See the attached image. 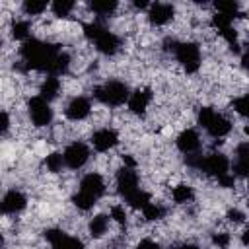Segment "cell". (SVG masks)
Masks as SVG:
<instances>
[{
  "label": "cell",
  "instance_id": "7c38bea8",
  "mask_svg": "<svg viewBox=\"0 0 249 249\" xmlns=\"http://www.w3.org/2000/svg\"><path fill=\"white\" fill-rule=\"evenodd\" d=\"M89 111H91V103H89L88 97H82V95L74 97L66 105V117L70 121H82V119H86L89 115Z\"/></svg>",
  "mask_w": 249,
  "mask_h": 249
},
{
  "label": "cell",
  "instance_id": "ac0fdd59",
  "mask_svg": "<svg viewBox=\"0 0 249 249\" xmlns=\"http://www.w3.org/2000/svg\"><path fill=\"white\" fill-rule=\"evenodd\" d=\"M233 173L239 177H249V142H241L235 148Z\"/></svg>",
  "mask_w": 249,
  "mask_h": 249
},
{
  "label": "cell",
  "instance_id": "f35d334b",
  "mask_svg": "<svg viewBox=\"0 0 249 249\" xmlns=\"http://www.w3.org/2000/svg\"><path fill=\"white\" fill-rule=\"evenodd\" d=\"M123 161H124V167H132V169H134V165H136V161H134L130 156H124Z\"/></svg>",
  "mask_w": 249,
  "mask_h": 249
},
{
  "label": "cell",
  "instance_id": "d590c367",
  "mask_svg": "<svg viewBox=\"0 0 249 249\" xmlns=\"http://www.w3.org/2000/svg\"><path fill=\"white\" fill-rule=\"evenodd\" d=\"M233 181H235V179H233V175H226V177H222V179H220L218 183H220L222 187L230 189V187H233Z\"/></svg>",
  "mask_w": 249,
  "mask_h": 249
},
{
  "label": "cell",
  "instance_id": "4dcf8cb0",
  "mask_svg": "<svg viewBox=\"0 0 249 249\" xmlns=\"http://www.w3.org/2000/svg\"><path fill=\"white\" fill-rule=\"evenodd\" d=\"M233 109H235L239 115L249 117V95H243V97L233 99Z\"/></svg>",
  "mask_w": 249,
  "mask_h": 249
},
{
  "label": "cell",
  "instance_id": "8d00e7d4",
  "mask_svg": "<svg viewBox=\"0 0 249 249\" xmlns=\"http://www.w3.org/2000/svg\"><path fill=\"white\" fill-rule=\"evenodd\" d=\"M241 66H243V70L249 74V49L241 54Z\"/></svg>",
  "mask_w": 249,
  "mask_h": 249
},
{
  "label": "cell",
  "instance_id": "836d02e7",
  "mask_svg": "<svg viewBox=\"0 0 249 249\" xmlns=\"http://www.w3.org/2000/svg\"><path fill=\"white\" fill-rule=\"evenodd\" d=\"M228 218H230L231 222H243V218H245V214H243L241 210H237V208H231V210L228 212Z\"/></svg>",
  "mask_w": 249,
  "mask_h": 249
},
{
  "label": "cell",
  "instance_id": "9a60e30c",
  "mask_svg": "<svg viewBox=\"0 0 249 249\" xmlns=\"http://www.w3.org/2000/svg\"><path fill=\"white\" fill-rule=\"evenodd\" d=\"M150 99H152V91H150L148 88L132 91V93H130V97H128V101H126V103H128L130 113H134V115H144V111L148 109Z\"/></svg>",
  "mask_w": 249,
  "mask_h": 249
},
{
  "label": "cell",
  "instance_id": "60d3db41",
  "mask_svg": "<svg viewBox=\"0 0 249 249\" xmlns=\"http://www.w3.org/2000/svg\"><path fill=\"white\" fill-rule=\"evenodd\" d=\"M175 249H198V247L193 245V243H183V245H179V247H175Z\"/></svg>",
  "mask_w": 249,
  "mask_h": 249
},
{
  "label": "cell",
  "instance_id": "ab89813d",
  "mask_svg": "<svg viewBox=\"0 0 249 249\" xmlns=\"http://www.w3.org/2000/svg\"><path fill=\"white\" fill-rule=\"evenodd\" d=\"M241 241H243V245H247V247H249V228L243 231V235H241Z\"/></svg>",
  "mask_w": 249,
  "mask_h": 249
},
{
  "label": "cell",
  "instance_id": "44dd1931",
  "mask_svg": "<svg viewBox=\"0 0 249 249\" xmlns=\"http://www.w3.org/2000/svg\"><path fill=\"white\" fill-rule=\"evenodd\" d=\"M89 8L97 16H109L117 10V2L115 0H93L89 2Z\"/></svg>",
  "mask_w": 249,
  "mask_h": 249
},
{
  "label": "cell",
  "instance_id": "1f68e13d",
  "mask_svg": "<svg viewBox=\"0 0 249 249\" xmlns=\"http://www.w3.org/2000/svg\"><path fill=\"white\" fill-rule=\"evenodd\" d=\"M111 218H113L117 224L124 226V224H126V212H124V208L119 206V204H115V206L111 208Z\"/></svg>",
  "mask_w": 249,
  "mask_h": 249
},
{
  "label": "cell",
  "instance_id": "9c48e42d",
  "mask_svg": "<svg viewBox=\"0 0 249 249\" xmlns=\"http://www.w3.org/2000/svg\"><path fill=\"white\" fill-rule=\"evenodd\" d=\"M117 191H119V195L124 200L128 196H132L136 191H140V187H138V175H136V171L132 167L119 169V173H117Z\"/></svg>",
  "mask_w": 249,
  "mask_h": 249
},
{
  "label": "cell",
  "instance_id": "74e56055",
  "mask_svg": "<svg viewBox=\"0 0 249 249\" xmlns=\"http://www.w3.org/2000/svg\"><path fill=\"white\" fill-rule=\"evenodd\" d=\"M8 126H10V119H8V113L2 111V134L8 132Z\"/></svg>",
  "mask_w": 249,
  "mask_h": 249
},
{
  "label": "cell",
  "instance_id": "8fae6325",
  "mask_svg": "<svg viewBox=\"0 0 249 249\" xmlns=\"http://www.w3.org/2000/svg\"><path fill=\"white\" fill-rule=\"evenodd\" d=\"M175 14V8L171 4H163V2H156L150 6L148 10V19L154 23V25H165L167 21H171Z\"/></svg>",
  "mask_w": 249,
  "mask_h": 249
},
{
  "label": "cell",
  "instance_id": "e0dca14e",
  "mask_svg": "<svg viewBox=\"0 0 249 249\" xmlns=\"http://www.w3.org/2000/svg\"><path fill=\"white\" fill-rule=\"evenodd\" d=\"M93 43H95V49L103 54H115L121 49V39L115 33H111L109 29H105Z\"/></svg>",
  "mask_w": 249,
  "mask_h": 249
},
{
  "label": "cell",
  "instance_id": "5b68a950",
  "mask_svg": "<svg viewBox=\"0 0 249 249\" xmlns=\"http://www.w3.org/2000/svg\"><path fill=\"white\" fill-rule=\"evenodd\" d=\"M198 124L214 138H222L231 130V123L224 115L216 113L212 107H202L198 111Z\"/></svg>",
  "mask_w": 249,
  "mask_h": 249
},
{
  "label": "cell",
  "instance_id": "4316f807",
  "mask_svg": "<svg viewBox=\"0 0 249 249\" xmlns=\"http://www.w3.org/2000/svg\"><path fill=\"white\" fill-rule=\"evenodd\" d=\"M45 165H47V169H49V171L58 173V171L62 169V165H66V163H64V156H62V154H58V152H53V154H49V156H47Z\"/></svg>",
  "mask_w": 249,
  "mask_h": 249
},
{
  "label": "cell",
  "instance_id": "f1b7e54d",
  "mask_svg": "<svg viewBox=\"0 0 249 249\" xmlns=\"http://www.w3.org/2000/svg\"><path fill=\"white\" fill-rule=\"evenodd\" d=\"M142 212H144V218H146V220H160V218H163L165 208L160 206V204H156V202H150V204L144 206Z\"/></svg>",
  "mask_w": 249,
  "mask_h": 249
},
{
  "label": "cell",
  "instance_id": "52a82bcc",
  "mask_svg": "<svg viewBox=\"0 0 249 249\" xmlns=\"http://www.w3.org/2000/svg\"><path fill=\"white\" fill-rule=\"evenodd\" d=\"M27 109H29V117H31V121H33L35 126H47V124H51V121H53V109H51V105H49L47 99H43L41 95H35V97L29 99Z\"/></svg>",
  "mask_w": 249,
  "mask_h": 249
},
{
  "label": "cell",
  "instance_id": "277c9868",
  "mask_svg": "<svg viewBox=\"0 0 249 249\" xmlns=\"http://www.w3.org/2000/svg\"><path fill=\"white\" fill-rule=\"evenodd\" d=\"M93 97L97 101H101L103 105H109V107H117V105H123L124 101H128L130 93H128V88L124 82H119V80H111V82H105L101 86H97L93 89Z\"/></svg>",
  "mask_w": 249,
  "mask_h": 249
},
{
  "label": "cell",
  "instance_id": "7a4b0ae2",
  "mask_svg": "<svg viewBox=\"0 0 249 249\" xmlns=\"http://www.w3.org/2000/svg\"><path fill=\"white\" fill-rule=\"evenodd\" d=\"M103 193H105V181H103V177L99 173H88L80 181V189L74 195L72 202L80 210H89Z\"/></svg>",
  "mask_w": 249,
  "mask_h": 249
},
{
  "label": "cell",
  "instance_id": "cb8c5ba5",
  "mask_svg": "<svg viewBox=\"0 0 249 249\" xmlns=\"http://www.w3.org/2000/svg\"><path fill=\"white\" fill-rule=\"evenodd\" d=\"M29 31H31V25H29V21H25V19L14 21V25H12V37H14V39H19V41H23V43L29 39Z\"/></svg>",
  "mask_w": 249,
  "mask_h": 249
},
{
  "label": "cell",
  "instance_id": "ffe728a7",
  "mask_svg": "<svg viewBox=\"0 0 249 249\" xmlns=\"http://www.w3.org/2000/svg\"><path fill=\"white\" fill-rule=\"evenodd\" d=\"M88 228H89V235L91 237H101L107 231V228H109V218L105 214H97V216H93L89 220Z\"/></svg>",
  "mask_w": 249,
  "mask_h": 249
},
{
  "label": "cell",
  "instance_id": "8992f818",
  "mask_svg": "<svg viewBox=\"0 0 249 249\" xmlns=\"http://www.w3.org/2000/svg\"><path fill=\"white\" fill-rule=\"evenodd\" d=\"M173 53H175L177 62H179L189 74H193V72L198 70V66H200V49H198L196 43H191V41L179 43V41H175Z\"/></svg>",
  "mask_w": 249,
  "mask_h": 249
},
{
  "label": "cell",
  "instance_id": "b9f144b4",
  "mask_svg": "<svg viewBox=\"0 0 249 249\" xmlns=\"http://www.w3.org/2000/svg\"><path fill=\"white\" fill-rule=\"evenodd\" d=\"M134 6H136V8H146V6H148V2H144V0H136V2H134Z\"/></svg>",
  "mask_w": 249,
  "mask_h": 249
},
{
  "label": "cell",
  "instance_id": "484cf974",
  "mask_svg": "<svg viewBox=\"0 0 249 249\" xmlns=\"http://www.w3.org/2000/svg\"><path fill=\"white\" fill-rule=\"evenodd\" d=\"M47 2L45 0H25L23 2V12L27 16H37V14H43L47 10Z\"/></svg>",
  "mask_w": 249,
  "mask_h": 249
},
{
  "label": "cell",
  "instance_id": "83f0119b",
  "mask_svg": "<svg viewBox=\"0 0 249 249\" xmlns=\"http://www.w3.org/2000/svg\"><path fill=\"white\" fill-rule=\"evenodd\" d=\"M126 202H128L132 208H142V210H144V206L150 204V195L144 193V191H136L132 196L126 198Z\"/></svg>",
  "mask_w": 249,
  "mask_h": 249
},
{
  "label": "cell",
  "instance_id": "e575fe53",
  "mask_svg": "<svg viewBox=\"0 0 249 249\" xmlns=\"http://www.w3.org/2000/svg\"><path fill=\"white\" fill-rule=\"evenodd\" d=\"M136 249H161L156 241H152V239H142L138 245H136Z\"/></svg>",
  "mask_w": 249,
  "mask_h": 249
},
{
  "label": "cell",
  "instance_id": "d6986e66",
  "mask_svg": "<svg viewBox=\"0 0 249 249\" xmlns=\"http://www.w3.org/2000/svg\"><path fill=\"white\" fill-rule=\"evenodd\" d=\"M58 91H60V80L56 76H47L45 82L41 84V97L51 101L58 95Z\"/></svg>",
  "mask_w": 249,
  "mask_h": 249
},
{
  "label": "cell",
  "instance_id": "ba28073f",
  "mask_svg": "<svg viewBox=\"0 0 249 249\" xmlns=\"http://www.w3.org/2000/svg\"><path fill=\"white\" fill-rule=\"evenodd\" d=\"M62 156H64V163L70 169H80L89 160V148L84 142H72V144L66 146Z\"/></svg>",
  "mask_w": 249,
  "mask_h": 249
},
{
  "label": "cell",
  "instance_id": "f546056e",
  "mask_svg": "<svg viewBox=\"0 0 249 249\" xmlns=\"http://www.w3.org/2000/svg\"><path fill=\"white\" fill-rule=\"evenodd\" d=\"M105 29H107V27H105L103 23H99V21H91V23H86V25H84V33H86V37L91 39V41H95Z\"/></svg>",
  "mask_w": 249,
  "mask_h": 249
},
{
  "label": "cell",
  "instance_id": "d4e9b609",
  "mask_svg": "<svg viewBox=\"0 0 249 249\" xmlns=\"http://www.w3.org/2000/svg\"><path fill=\"white\" fill-rule=\"evenodd\" d=\"M51 10H53V14L56 18H66L74 10V2H70V0H54L51 4Z\"/></svg>",
  "mask_w": 249,
  "mask_h": 249
},
{
  "label": "cell",
  "instance_id": "2e32d148",
  "mask_svg": "<svg viewBox=\"0 0 249 249\" xmlns=\"http://www.w3.org/2000/svg\"><path fill=\"white\" fill-rule=\"evenodd\" d=\"M177 148L183 152V154H195L198 148H200V136L196 134V130H193V128H187V130H183L179 136H177Z\"/></svg>",
  "mask_w": 249,
  "mask_h": 249
},
{
  "label": "cell",
  "instance_id": "5bb4252c",
  "mask_svg": "<svg viewBox=\"0 0 249 249\" xmlns=\"http://www.w3.org/2000/svg\"><path fill=\"white\" fill-rule=\"evenodd\" d=\"M27 204V198L23 193L19 191H8L2 198V212L4 214H16V212H21Z\"/></svg>",
  "mask_w": 249,
  "mask_h": 249
},
{
  "label": "cell",
  "instance_id": "d6a6232c",
  "mask_svg": "<svg viewBox=\"0 0 249 249\" xmlns=\"http://www.w3.org/2000/svg\"><path fill=\"white\" fill-rule=\"evenodd\" d=\"M212 243L218 245V247H228L230 235H228V233H214V235H212Z\"/></svg>",
  "mask_w": 249,
  "mask_h": 249
},
{
  "label": "cell",
  "instance_id": "6da1fadb",
  "mask_svg": "<svg viewBox=\"0 0 249 249\" xmlns=\"http://www.w3.org/2000/svg\"><path fill=\"white\" fill-rule=\"evenodd\" d=\"M21 60L25 62V68L47 72L49 76H60L66 74L70 66V56L58 47L49 45L39 39H27L19 49Z\"/></svg>",
  "mask_w": 249,
  "mask_h": 249
},
{
  "label": "cell",
  "instance_id": "7402d4cb",
  "mask_svg": "<svg viewBox=\"0 0 249 249\" xmlns=\"http://www.w3.org/2000/svg\"><path fill=\"white\" fill-rule=\"evenodd\" d=\"M214 6H216V10H218V14L228 16V18H231V19L239 16V4L233 2V0H222V2H216Z\"/></svg>",
  "mask_w": 249,
  "mask_h": 249
},
{
  "label": "cell",
  "instance_id": "30bf717a",
  "mask_svg": "<svg viewBox=\"0 0 249 249\" xmlns=\"http://www.w3.org/2000/svg\"><path fill=\"white\" fill-rule=\"evenodd\" d=\"M45 239L53 245V249H84V243L72 235H68L62 230L51 228L45 231Z\"/></svg>",
  "mask_w": 249,
  "mask_h": 249
},
{
  "label": "cell",
  "instance_id": "4fadbf2b",
  "mask_svg": "<svg viewBox=\"0 0 249 249\" xmlns=\"http://www.w3.org/2000/svg\"><path fill=\"white\" fill-rule=\"evenodd\" d=\"M117 142H119V136H117V132L113 128H101V130L93 132V136H91V144H93V148L97 152H107Z\"/></svg>",
  "mask_w": 249,
  "mask_h": 249
},
{
  "label": "cell",
  "instance_id": "603a6c76",
  "mask_svg": "<svg viewBox=\"0 0 249 249\" xmlns=\"http://www.w3.org/2000/svg\"><path fill=\"white\" fill-rule=\"evenodd\" d=\"M171 195H173V200L179 202V204L191 202V200L195 198V191H193V187H189V185H177Z\"/></svg>",
  "mask_w": 249,
  "mask_h": 249
},
{
  "label": "cell",
  "instance_id": "3957f363",
  "mask_svg": "<svg viewBox=\"0 0 249 249\" xmlns=\"http://www.w3.org/2000/svg\"><path fill=\"white\" fill-rule=\"evenodd\" d=\"M185 161H187V165L196 167V169H200V171H204V173L216 177L218 181H220L222 177L230 175V160H228L224 154H220V152H214V154H210V156L189 154V156L185 158Z\"/></svg>",
  "mask_w": 249,
  "mask_h": 249
}]
</instances>
